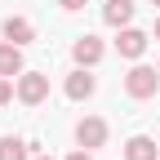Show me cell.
I'll return each instance as SVG.
<instances>
[{"label": "cell", "mask_w": 160, "mask_h": 160, "mask_svg": "<svg viewBox=\"0 0 160 160\" xmlns=\"http://www.w3.org/2000/svg\"><path fill=\"white\" fill-rule=\"evenodd\" d=\"M71 58H76V67H93V62H102V40H98V36H80L76 45H71Z\"/></svg>", "instance_id": "6"}, {"label": "cell", "mask_w": 160, "mask_h": 160, "mask_svg": "<svg viewBox=\"0 0 160 160\" xmlns=\"http://www.w3.org/2000/svg\"><path fill=\"white\" fill-rule=\"evenodd\" d=\"M67 160H93V156H89V147H76V151H71Z\"/></svg>", "instance_id": "13"}, {"label": "cell", "mask_w": 160, "mask_h": 160, "mask_svg": "<svg viewBox=\"0 0 160 160\" xmlns=\"http://www.w3.org/2000/svg\"><path fill=\"white\" fill-rule=\"evenodd\" d=\"M5 40H13V45H31L36 40V22L31 18H22V13H13V18H5Z\"/></svg>", "instance_id": "7"}, {"label": "cell", "mask_w": 160, "mask_h": 160, "mask_svg": "<svg viewBox=\"0 0 160 160\" xmlns=\"http://www.w3.org/2000/svg\"><path fill=\"white\" fill-rule=\"evenodd\" d=\"M93 89H98V80H93L85 67L71 71V76H67V85H62V93L71 98V102H85V98H93Z\"/></svg>", "instance_id": "5"}, {"label": "cell", "mask_w": 160, "mask_h": 160, "mask_svg": "<svg viewBox=\"0 0 160 160\" xmlns=\"http://www.w3.org/2000/svg\"><path fill=\"white\" fill-rule=\"evenodd\" d=\"M5 102H13V80L0 76V107H5Z\"/></svg>", "instance_id": "12"}, {"label": "cell", "mask_w": 160, "mask_h": 160, "mask_svg": "<svg viewBox=\"0 0 160 160\" xmlns=\"http://www.w3.org/2000/svg\"><path fill=\"white\" fill-rule=\"evenodd\" d=\"M45 98H49V76H40V71H22L18 76V102L40 107Z\"/></svg>", "instance_id": "2"}, {"label": "cell", "mask_w": 160, "mask_h": 160, "mask_svg": "<svg viewBox=\"0 0 160 160\" xmlns=\"http://www.w3.org/2000/svg\"><path fill=\"white\" fill-rule=\"evenodd\" d=\"M160 89V67H129V76H125V93L129 98H138V102H142V98H151Z\"/></svg>", "instance_id": "1"}, {"label": "cell", "mask_w": 160, "mask_h": 160, "mask_svg": "<svg viewBox=\"0 0 160 160\" xmlns=\"http://www.w3.org/2000/svg\"><path fill=\"white\" fill-rule=\"evenodd\" d=\"M116 49H120V58H142V53H147V31H138V27H120Z\"/></svg>", "instance_id": "4"}, {"label": "cell", "mask_w": 160, "mask_h": 160, "mask_svg": "<svg viewBox=\"0 0 160 160\" xmlns=\"http://www.w3.org/2000/svg\"><path fill=\"white\" fill-rule=\"evenodd\" d=\"M102 18H107V27H129L133 22V0H107Z\"/></svg>", "instance_id": "9"}, {"label": "cell", "mask_w": 160, "mask_h": 160, "mask_svg": "<svg viewBox=\"0 0 160 160\" xmlns=\"http://www.w3.org/2000/svg\"><path fill=\"white\" fill-rule=\"evenodd\" d=\"M125 160H156V142L147 133H133L129 142H125Z\"/></svg>", "instance_id": "10"}, {"label": "cell", "mask_w": 160, "mask_h": 160, "mask_svg": "<svg viewBox=\"0 0 160 160\" xmlns=\"http://www.w3.org/2000/svg\"><path fill=\"white\" fill-rule=\"evenodd\" d=\"M76 142L80 147H102L107 142V120H98V116H85V120H80V125H76Z\"/></svg>", "instance_id": "3"}, {"label": "cell", "mask_w": 160, "mask_h": 160, "mask_svg": "<svg viewBox=\"0 0 160 160\" xmlns=\"http://www.w3.org/2000/svg\"><path fill=\"white\" fill-rule=\"evenodd\" d=\"M0 76H22V45H13V40H5L0 45Z\"/></svg>", "instance_id": "8"}, {"label": "cell", "mask_w": 160, "mask_h": 160, "mask_svg": "<svg viewBox=\"0 0 160 160\" xmlns=\"http://www.w3.org/2000/svg\"><path fill=\"white\" fill-rule=\"evenodd\" d=\"M156 40H160V18H156Z\"/></svg>", "instance_id": "15"}, {"label": "cell", "mask_w": 160, "mask_h": 160, "mask_svg": "<svg viewBox=\"0 0 160 160\" xmlns=\"http://www.w3.org/2000/svg\"><path fill=\"white\" fill-rule=\"evenodd\" d=\"M151 5H160V0H151Z\"/></svg>", "instance_id": "17"}, {"label": "cell", "mask_w": 160, "mask_h": 160, "mask_svg": "<svg viewBox=\"0 0 160 160\" xmlns=\"http://www.w3.org/2000/svg\"><path fill=\"white\" fill-rule=\"evenodd\" d=\"M58 5H62V9H85L89 0H58Z\"/></svg>", "instance_id": "14"}, {"label": "cell", "mask_w": 160, "mask_h": 160, "mask_svg": "<svg viewBox=\"0 0 160 160\" xmlns=\"http://www.w3.org/2000/svg\"><path fill=\"white\" fill-rule=\"evenodd\" d=\"M36 160H53V156H36Z\"/></svg>", "instance_id": "16"}, {"label": "cell", "mask_w": 160, "mask_h": 160, "mask_svg": "<svg viewBox=\"0 0 160 160\" xmlns=\"http://www.w3.org/2000/svg\"><path fill=\"white\" fill-rule=\"evenodd\" d=\"M0 160H27V142L22 138H0Z\"/></svg>", "instance_id": "11"}]
</instances>
